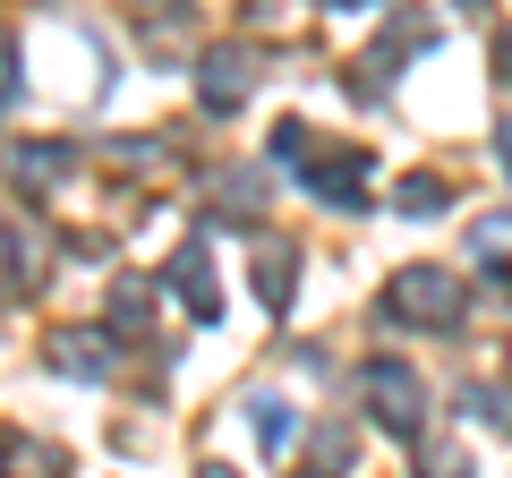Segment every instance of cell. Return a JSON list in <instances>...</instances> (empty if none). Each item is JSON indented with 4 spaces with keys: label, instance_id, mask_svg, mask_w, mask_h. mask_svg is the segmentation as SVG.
Returning a JSON list of instances; mask_svg holds the SVG:
<instances>
[{
    "label": "cell",
    "instance_id": "obj_1",
    "mask_svg": "<svg viewBox=\"0 0 512 478\" xmlns=\"http://www.w3.org/2000/svg\"><path fill=\"white\" fill-rule=\"evenodd\" d=\"M384 325H419V333H444L461 316V282H453V265H402V274L384 282Z\"/></svg>",
    "mask_w": 512,
    "mask_h": 478
},
{
    "label": "cell",
    "instance_id": "obj_2",
    "mask_svg": "<svg viewBox=\"0 0 512 478\" xmlns=\"http://www.w3.org/2000/svg\"><path fill=\"white\" fill-rule=\"evenodd\" d=\"M359 393H367V419H376L384 436L419 444V427H427V385H419V368H402V359H367V368H359Z\"/></svg>",
    "mask_w": 512,
    "mask_h": 478
},
{
    "label": "cell",
    "instance_id": "obj_3",
    "mask_svg": "<svg viewBox=\"0 0 512 478\" xmlns=\"http://www.w3.org/2000/svg\"><path fill=\"white\" fill-rule=\"evenodd\" d=\"M299 180H308V197H325V205H367V154L359 146H316L308 163H299Z\"/></svg>",
    "mask_w": 512,
    "mask_h": 478
},
{
    "label": "cell",
    "instance_id": "obj_4",
    "mask_svg": "<svg viewBox=\"0 0 512 478\" xmlns=\"http://www.w3.org/2000/svg\"><path fill=\"white\" fill-rule=\"evenodd\" d=\"M248 86H256V60L231 52V43L197 60V94H205V111H239V103H248Z\"/></svg>",
    "mask_w": 512,
    "mask_h": 478
},
{
    "label": "cell",
    "instance_id": "obj_5",
    "mask_svg": "<svg viewBox=\"0 0 512 478\" xmlns=\"http://www.w3.org/2000/svg\"><path fill=\"white\" fill-rule=\"evenodd\" d=\"M43 359H52L60 376H86V385H103V376H111V342H103V333H86V325H77V333H52Z\"/></svg>",
    "mask_w": 512,
    "mask_h": 478
},
{
    "label": "cell",
    "instance_id": "obj_6",
    "mask_svg": "<svg viewBox=\"0 0 512 478\" xmlns=\"http://www.w3.org/2000/svg\"><path fill=\"white\" fill-rule=\"evenodd\" d=\"M171 282H180V299H188V316H197V325H214V316H222V291H214L205 248H180V257H171Z\"/></svg>",
    "mask_w": 512,
    "mask_h": 478
},
{
    "label": "cell",
    "instance_id": "obj_7",
    "mask_svg": "<svg viewBox=\"0 0 512 478\" xmlns=\"http://www.w3.org/2000/svg\"><path fill=\"white\" fill-rule=\"evenodd\" d=\"M291 265H299L291 248H265V257H256V299H265V308H291V282H299Z\"/></svg>",
    "mask_w": 512,
    "mask_h": 478
},
{
    "label": "cell",
    "instance_id": "obj_8",
    "mask_svg": "<svg viewBox=\"0 0 512 478\" xmlns=\"http://www.w3.org/2000/svg\"><path fill=\"white\" fill-rule=\"evenodd\" d=\"M248 419H256V444H265V453H282V444H291V402H282V393H256L248 402Z\"/></svg>",
    "mask_w": 512,
    "mask_h": 478
},
{
    "label": "cell",
    "instance_id": "obj_9",
    "mask_svg": "<svg viewBox=\"0 0 512 478\" xmlns=\"http://www.w3.org/2000/svg\"><path fill=\"white\" fill-rule=\"evenodd\" d=\"M393 205H402V214H419V222H427V214H444V205H453V188H444L436 171H410V180H402V197H393Z\"/></svg>",
    "mask_w": 512,
    "mask_h": 478
},
{
    "label": "cell",
    "instance_id": "obj_10",
    "mask_svg": "<svg viewBox=\"0 0 512 478\" xmlns=\"http://www.w3.org/2000/svg\"><path fill=\"white\" fill-rule=\"evenodd\" d=\"M146 308H154V291H146L137 274H120V282H111V325H120V333H137V325H146Z\"/></svg>",
    "mask_w": 512,
    "mask_h": 478
},
{
    "label": "cell",
    "instance_id": "obj_11",
    "mask_svg": "<svg viewBox=\"0 0 512 478\" xmlns=\"http://www.w3.org/2000/svg\"><path fill=\"white\" fill-rule=\"evenodd\" d=\"M69 171V146H18V180H60Z\"/></svg>",
    "mask_w": 512,
    "mask_h": 478
},
{
    "label": "cell",
    "instance_id": "obj_12",
    "mask_svg": "<svg viewBox=\"0 0 512 478\" xmlns=\"http://www.w3.org/2000/svg\"><path fill=\"white\" fill-rule=\"evenodd\" d=\"M9 461H18V470H9V478H60V453H52V444H9Z\"/></svg>",
    "mask_w": 512,
    "mask_h": 478
},
{
    "label": "cell",
    "instance_id": "obj_13",
    "mask_svg": "<svg viewBox=\"0 0 512 478\" xmlns=\"http://www.w3.org/2000/svg\"><path fill=\"white\" fill-rule=\"evenodd\" d=\"M470 419H487V427H512V402H504V393H487V385H478V393H470Z\"/></svg>",
    "mask_w": 512,
    "mask_h": 478
},
{
    "label": "cell",
    "instance_id": "obj_14",
    "mask_svg": "<svg viewBox=\"0 0 512 478\" xmlns=\"http://www.w3.org/2000/svg\"><path fill=\"white\" fill-rule=\"evenodd\" d=\"M495 77H504V86H512V35H504V52H495Z\"/></svg>",
    "mask_w": 512,
    "mask_h": 478
},
{
    "label": "cell",
    "instance_id": "obj_15",
    "mask_svg": "<svg viewBox=\"0 0 512 478\" xmlns=\"http://www.w3.org/2000/svg\"><path fill=\"white\" fill-rule=\"evenodd\" d=\"M495 163H504V171H512V129H504V137H495Z\"/></svg>",
    "mask_w": 512,
    "mask_h": 478
},
{
    "label": "cell",
    "instance_id": "obj_16",
    "mask_svg": "<svg viewBox=\"0 0 512 478\" xmlns=\"http://www.w3.org/2000/svg\"><path fill=\"white\" fill-rule=\"evenodd\" d=\"M325 9H367V0H325Z\"/></svg>",
    "mask_w": 512,
    "mask_h": 478
}]
</instances>
